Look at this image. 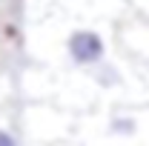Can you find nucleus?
<instances>
[{
    "label": "nucleus",
    "instance_id": "nucleus-1",
    "mask_svg": "<svg viewBox=\"0 0 149 146\" xmlns=\"http://www.w3.org/2000/svg\"><path fill=\"white\" fill-rule=\"evenodd\" d=\"M66 52L77 66H97L106 55V43L92 29H74L66 40Z\"/></svg>",
    "mask_w": 149,
    "mask_h": 146
},
{
    "label": "nucleus",
    "instance_id": "nucleus-2",
    "mask_svg": "<svg viewBox=\"0 0 149 146\" xmlns=\"http://www.w3.org/2000/svg\"><path fill=\"white\" fill-rule=\"evenodd\" d=\"M97 80H100V86H115V83L120 80V74H118L115 66H106V63L100 60V63H97Z\"/></svg>",
    "mask_w": 149,
    "mask_h": 146
},
{
    "label": "nucleus",
    "instance_id": "nucleus-3",
    "mask_svg": "<svg viewBox=\"0 0 149 146\" xmlns=\"http://www.w3.org/2000/svg\"><path fill=\"white\" fill-rule=\"evenodd\" d=\"M109 132L112 135H132V132H135V120H132V117H112Z\"/></svg>",
    "mask_w": 149,
    "mask_h": 146
},
{
    "label": "nucleus",
    "instance_id": "nucleus-4",
    "mask_svg": "<svg viewBox=\"0 0 149 146\" xmlns=\"http://www.w3.org/2000/svg\"><path fill=\"white\" fill-rule=\"evenodd\" d=\"M0 146H17V140H15L9 132H3V129H0Z\"/></svg>",
    "mask_w": 149,
    "mask_h": 146
}]
</instances>
